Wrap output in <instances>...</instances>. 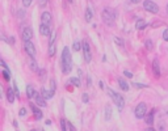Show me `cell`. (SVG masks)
<instances>
[{"mask_svg": "<svg viewBox=\"0 0 168 131\" xmlns=\"http://www.w3.org/2000/svg\"><path fill=\"white\" fill-rule=\"evenodd\" d=\"M72 71V59H71V54H70V49L64 47L63 52H62V72L64 75L70 73Z\"/></svg>", "mask_w": 168, "mask_h": 131, "instance_id": "6da1fadb", "label": "cell"}, {"mask_svg": "<svg viewBox=\"0 0 168 131\" xmlns=\"http://www.w3.org/2000/svg\"><path fill=\"white\" fill-rule=\"evenodd\" d=\"M101 16H103V21L105 24H108L109 26H112V25H114V20H116V12L112 8H105L104 10H103V13H101Z\"/></svg>", "mask_w": 168, "mask_h": 131, "instance_id": "7a4b0ae2", "label": "cell"}, {"mask_svg": "<svg viewBox=\"0 0 168 131\" xmlns=\"http://www.w3.org/2000/svg\"><path fill=\"white\" fill-rule=\"evenodd\" d=\"M108 92H109L110 97L113 98V102L118 106V110H120V112H122V110H124V106H125V98L122 97L120 93L114 92L113 89H108Z\"/></svg>", "mask_w": 168, "mask_h": 131, "instance_id": "3957f363", "label": "cell"}, {"mask_svg": "<svg viewBox=\"0 0 168 131\" xmlns=\"http://www.w3.org/2000/svg\"><path fill=\"white\" fill-rule=\"evenodd\" d=\"M134 114H135V117H137L138 119H142L144 115L147 114V105L144 104V102L138 104L137 107H135V112H134Z\"/></svg>", "mask_w": 168, "mask_h": 131, "instance_id": "277c9868", "label": "cell"}, {"mask_svg": "<svg viewBox=\"0 0 168 131\" xmlns=\"http://www.w3.org/2000/svg\"><path fill=\"white\" fill-rule=\"evenodd\" d=\"M143 8L146 9L147 12H151V13H158L159 12V5L156 3H154L152 0H144Z\"/></svg>", "mask_w": 168, "mask_h": 131, "instance_id": "5b68a950", "label": "cell"}, {"mask_svg": "<svg viewBox=\"0 0 168 131\" xmlns=\"http://www.w3.org/2000/svg\"><path fill=\"white\" fill-rule=\"evenodd\" d=\"M83 52H84V60L87 63H89V62L92 60V54H91V47H89L88 42L83 43Z\"/></svg>", "mask_w": 168, "mask_h": 131, "instance_id": "8992f818", "label": "cell"}, {"mask_svg": "<svg viewBox=\"0 0 168 131\" xmlns=\"http://www.w3.org/2000/svg\"><path fill=\"white\" fill-rule=\"evenodd\" d=\"M25 51L30 58H34L36 57V47L32 42H25Z\"/></svg>", "mask_w": 168, "mask_h": 131, "instance_id": "52a82bcc", "label": "cell"}, {"mask_svg": "<svg viewBox=\"0 0 168 131\" xmlns=\"http://www.w3.org/2000/svg\"><path fill=\"white\" fill-rule=\"evenodd\" d=\"M33 37V30L32 28H25L24 30H22V39H24L25 42H30Z\"/></svg>", "mask_w": 168, "mask_h": 131, "instance_id": "ba28073f", "label": "cell"}, {"mask_svg": "<svg viewBox=\"0 0 168 131\" xmlns=\"http://www.w3.org/2000/svg\"><path fill=\"white\" fill-rule=\"evenodd\" d=\"M30 109H32V112H33V114H34V117H36V119H41L42 118V110H39V109L34 105V104H32L30 102Z\"/></svg>", "mask_w": 168, "mask_h": 131, "instance_id": "9c48e42d", "label": "cell"}, {"mask_svg": "<svg viewBox=\"0 0 168 131\" xmlns=\"http://www.w3.org/2000/svg\"><path fill=\"white\" fill-rule=\"evenodd\" d=\"M152 71H154V75L155 76H160V66H159V60L158 59H154L152 62Z\"/></svg>", "mask_w": 168, "mask_h": 131, "instance_id": "30bf717a", "label": "cell"}, {"mask_svg": "<svg viewBox=\"0 0 168 131\" xmlns=\"http://www.w3.org/2000/svg\"><path fill=\"white\" fill-rule=\"evenodd\" d=\"M39 33H41L42 36H51L50 28H49V25H46V24H41V26H39Z\"/></svg>", "mask_w": 168, "mask_h": 131, "instance_id": "8fae6325", "label": "cell"}, {"mask_svg": "<svg viewBox=\"0 0 168 131\" xmlns=\"http://www.w3.org/2000/svg\"><path fill=\"white\" fill-rule=\"evenodd\" d=\"M41 21H42V24H46L49 25L51 23V15L49 12H43L42 16H41Z\"/></svg>", "mask_w": 168, "mask_h": 131, "instance_id": "7c38bea8", "label": "cell"}, {"mask_svg": "<svg viewBox=\"0 0 168 131\" xmlns=\"http://www.w3.org/2000/svg\"><path fill=\"white\" fill-rule=\"evenodd\" d=\"M15 89L13 88H8L7 89V100L11 102V104H12L13 101H15Z\"/></svg>", "mask_w": 168, "mask_h": 131, "instance_id": "4fadbf2b", "label": "cell"}, {"mask_svg": "<svg viewBox=\"0 0 168 131\" xmlns=\"http://www.w3.org/2000/svg\"><path fill=\"white\" fill-rule=\"evenodd\" d=\"M154 115H155V109H152V110H150L149 114H146V123L147 125H152L154 123Z\"/></svg>", "mask_w": 168, "mask_h": 131, "instance_id": "5bb4252c", "label": "cell"}, {"mask_svg": "<svg viewBox=\"0 0 168 131\" xmlns=\"http://www.w3.org/2000/svg\"><path fill=\"white\" fill-rule=\"evenodd\" d=\"M36 104L41 107H46V101H45V98L39 94H36Z\"/></svg>", "mask_w": 168, "mask_h": 131, "instance_id": "9a60e30c", "label": "cell"}, {"mask_svg": "<svg viewBox=\"0 0 168 131\" xmlns=\"http://www.w3.org/2000/svg\"><path fill=\"white\" fill-rule=\"evenodd\" d=\"M41 94H42V97L45 98V100H49L50 97H53V96L55 94V92H54V91H50V92H47L46 89H42V91H41Z\"/></svg>", "mask_w": 168, "mask_h": 131, "instance_id": "2e32d148", "label": "cell"}, {"mask_svg": "<svg viewBox=\"0 0 168 131\" xmlns=\"http://www.w3.org/2000/svg\"><path fill=\"white\" fill-rule=\"evenodd\" d=\"M104 117H105V121H110V118H112V107H110V105H106V106H105Z\"/></svg>", "mask_w": 168, "mask_h": 131, "instance_id": "e0dca14e", "label": "cell"}, {"mask_svg": "<svg viewBox=\"0 0 168 131\" xmlns=\"http://www.w3.org/2000/svg\"><path fill=\"white\" fill-rule=\"evenodd\" d=\"M26 96H28L29 98H32V97H36L34 88H33L32 85H28V86H26Z\"/></svg>", "mask_w": 168, "mask_h": 131, "instance_id": "ac0fdd59", "label": "cell"}, {"mask_svg": "<svg viewBox=\"0 0 168 131\" xmlns=\"http://www.w3.org/2000/svg\"><path fill=\"white\" fill-rule=\"evenodd\" d=\"M118 84H120V86H121V89L122 91H129V84L124 80V79H118Z\"/></svg>", "mask_w": 168, "mask_h": 131, "instance_id": "d6986e66", "label": "cell"}, {"mask_svg": "<svg viewBox=\"0 0 168 131\" xmlns=\"http://www.w3.org/2000/svg\"><path fill=\"white\" fill-rule=\"evenodd\" d=\"M135 28L138 30H143L144 28H146V21H144V20H138L135 23Z\"/></svg>", "mask_w": 168, "mask_h": 131, "instance_id": "ffe728a7", "label": "cell"}, {"mask_svg": "<svg viewBox=\"0 0 168 131\" xmlns=\"http://www.w3.org/2000/svg\"><path fill=\"white\" fill-rule=\"evenodd\" d=\"M92 16H93V13H92L91 8H87V9H85V21H91V20H92Z\"/></svg>", "mask_w": 168, "mask_h": 131, "instance_id": "44dd1931", "label": "cell"}, {"mask_svg": "<svg viewBox=\"0 0 168 131\" xmlns=\"http://www.w3.org/2000/svg\"><path fill=\"white\" fill-rule=\"evenodd\" d=\"M30 68H32V71H38V66H37V62L34 60V58H30Z\"/></svg>", "mask_w": 168, "mask_h": 131, "instance_id": "7402d4cb", "label": "cell"}, {"mask_svg": "<svg viewBox=\"0 0 168 131\" xmlns=\"http://www.w3.org/2000/svg\"><path fill=\"white\" fill-rule=\"evenodd\" d=\"M144 45H146V47H147L149 50H152V49H154V43H152V41H151V39H147Z\"/></svg>", "mask_w": 168, "mask_h": 131, "instance_id": "603a6c76", "label": "cell"}, {"mask_svg": "<svg viewBox=\"0 0 168 131\" xmlns=\"http://www.w3.org/2000/svg\"><path fill=\"white\" fill-rule=\"evenodd\" d=\"M70 81H71V84H74L75 86H80V81H79V79H77V78H72Z\"/></svg>", "mask_w": 168, "mask_h": 131, "instance_id": "cb8c5ba5", "label": "cell"}, {"mask_svg": "<svg viewBox=\"0 0 168 131\" xmlns=\"http://www.w3.org/2000/svg\"><path fill=\"white\" fill-rule=\"evenodd\" d=\"M3 76H4V79H5L7 81L11 80V75H9V71H8V70H4V71H3Z\"/></svg>", "mask_w": 168, "mask_h": 131, "instance_id": "d4e9b609", "label": "cell"}, {"mask_svg": "<svg viewBox=\"0 0 168 131\" xmlns=\"http://www.w3.org/2000/svg\"><path fill=\"white\" fill-rule=\"evenodd\" d=\"M54 54H55V45H50V47H49V55L53 57Z\"/></svg>", "mask_w": 168, "mask_h": 131, "instance_id": "484cf974", "label": "cell"}, {"mask_svg": "<svg viewBox=\"0 0 168 131\" xmlns=\"http://www.w3.org/2000/svg\"><path fill=\"white\" fill-rule=\"evenodd\" d=\"M72 47H74V50H75V51H79V50H80V43L77 42V41H75V42H74V46H72Z\"/></svg>", "mask_w": 168, "mask_h": 131, "instance_id": "4316f807", "label": "cell"}, {"mask_svg": "<svg viewBox=\"0 0 168 131\" xmlns=\"http://www.w3.org/2000/svg\"><path fill=\"white\" fill-rule=\"evenodd\" d=\"M133 86H134V88H146L147 85H144V84H139V83H133Z\"/></svg>", "mask_w": 168, "mask_h": 131, "instance_id": "83f0119b", "label": "cell"}, {"mask_svg": "<svg viewBox=\"0 0 168 131\" xmlns=\"http://www.w3.org/2000/svg\"><path fill=\"white\" fill-rule=\"evenodd\" d=\"M24 15H25V10L24 9H20L18 12H17V17L18 18H24Z\"/></svg>", "mask_w": 168, "mask_h": 131, "instance_id": "f1b7e54d", "label": "cell"}, {"mask_svg": "<svg viewBox=\"0 0 168 131\" xmlns=\"http://www.w3.org/2000/svg\"><path fill=\"white\" fill-rule=\"evenodd\" d=\"M82 101H83V102H85V104L89 101V97H88V94H87V93H83V96H82Z\"/></svg>", "mask_w": 168, "mask_h": 131, "instance_id": "f546056e", "label": "cell"}, {"mask_svg": "<svg viewBox=\"0 0 168 131\" xmlns=\"http://www.w3.org/2000/svg\"><path fill=\"white\" fill-rule=\"evenodd\" d=\"M54 41H55V33L53 31V34H51V37L49 39V45H54Z\"/></svg>", "mask_w": 168, "mask_h": 131, "instance_id": "4dcf8cb0", "label": "cell"}, {"mask_svg": "<svg viewBox=\"0 0 168 131\" xmlns=\"http://www.w3.org/2000/svg\"><path fill=\"white\" fill-rule=\"evenodd\" d=\"M66 119H61V127H62V131H66Z\"/></svg>", "mask_w": 168, "mask_h": 131, "instance_id": "1f68e13d", "label": "cell"}, {"mask_svg": "<svg viewBox=\"0 0 168 131\" xmlns=\"http://www.w3.org/2000/svg\"><path fill=\"white\" fill-rule=\"evenodd\" d=\"M114 42H116V43H117V45H118V46H120V47H122V46H124V42H122V41H121V39H120V38H117V37H116V38H114Z\"/></svg>", "mask_w": 168, "mask_h": 131, "instance_id": "d6a6232c", "label": "cell"}, {"mask_svg": "<svg viewBox=\"0 0 168 131\" xmlns=\"http://www.w3.org/2000/svg\"><path fill=\"white\" fill-rule=\"evenodd\" d=\"M50 86H51V91H54V92H55V88H57V84H55V80H54V79L50 81Z\"/></svg>", "mask_w": 168, "mask_h": 131, "instance_id": "836d02e7", "label": "cell"}, {"mask_svg": "<svg viewBox=\"0 0 168 131\" xmlns=\"http://www.w3.org/2000/svg\"><path fill=\"white\" fill-rule=\"evenodd\" d=\"M163 38H164V41L168 42V29H165V30L163 31Z\"/></svg>", "mask_w": 168, "mask_h": 131, "instance_id": "e575fe53", "label": "cell"}, {"mask_svg": "<svg viewBox=\"0 0 168 131\" xmlns=\"http://www.w3.org/2000/svg\"><path fill=\"white\" fill-rule=\"evenodd\" d=\"M32 2H33V0H22V4H24L25 7H29L32 4Z\"/></svg>", "mask_w": 168, "mask_h": 131, "instance_id": "d590c367", "label": "cell"}, {"mask_svg": "<svg viewBox=\"0 0 168 131\" xmlns=\"http://www.w3.org/2000/svg\"><path fill=\"white\" fill-rule=\"evenodd\" d=\"M38 3H39V5H41V7H46V4H47V0H39Z\"/></svg>", "mask_w": 168, "mask_h": 131, "instance_id": "8d00e7d4", "label": "cell"}, {"mask_svg": "<svg viewBox=\"0 0 168 131\" xmlns=\"http://www.w3.org/2000/svg\"><path fill=\"white\" fill-rule=\"evenodd\" d=\"M124 75L126 76V78H133V73L129 72V71H124Z\"/></svg>", "mask_w": 168, "mask_h": 131, "instance_id": "74e56055", "label": "cell"}, {"mask_svg": "<svg viewBox=\"0 0 168 131\" xmlns=\"http://www.w3.org/2000/svg\"><path fill=\"white\" fill-rule=\"evenodd\" d=\"M68 130H70V131H76V128L74 127L72 123H68Z\"/></svg>", "mask_w": 168, "mask_h": 131, "instance_id": "f35d334b", "label": "cell"}, {"mask_svg": "<svg viewBox=\"0 0 168 131\" xmlns=\"http://www.w3.org/2000/svg\"><path fill=\"white\" fill-rule=\"evenodd\" d=\"M25 113H26V110H25V109H21V110L18 112V114H20V115H25Z\"/></svg>", "mask_w": 168, "mask_h": 131, "instance_id": "ab89813d", "label": "cell"}, {"mask_svg": "<svg viewBox=\"0 0 168 131\" xmlns=\"http://www.w3.org/2000/svg\"><path fill=\"white\" fill-rule=\"evenodd\" d=\"M141 2V0H131V3H134V4H138Z\"/></svg>", "mask_w": 168, "mask_h": 131, "instance_id": "60d3db41", "label": "cell"}, {"mask_svg": "<svg viewBox=\"0 0 168 131\" xmlns=\"http://www.w3.org/2000/svg\"><path fill=\"white\" fill-rule=\"evenodd\" d=\"M146 131H155V130H154V128H152V127H150V128H147V130H146Z\"/></svg>", "mask_w": 168, "mask_h": 131, "instance_id": "b9f144b4", "label": "cell"}, {"mask_svg": "<svg viewBox=\"0 0 168 131\" xmlns=\"http://www.w3.org/2000/svg\"><path fill=\"white\" fill-rule=\"evenodd\" d=\"M167 12H168V4H167Z\"/></svg>", "mask_w": 168, "mask_h": 131, "instance_id": "7bdbcfd3", "label": "cell"}, {"mask_svg": "<svg viewBox=\"0 0 168 131\" xmlns=\"http://www.w3.org/2000/svg\"><path fill=\"white\" fill-rule=\"evenodd\" d=\"M68 2H70V3H72V0H68Z\"/></svg>", "mask_w": 168, "mask_h": 131, "instance_id": "ee69618b", "label": "cell"}, {"mask_svg": "<svg viewBox=\"0 0 168 131\" xmlns=\"http://www.w3.org/2000/svg\"><path fill=\"white\" fill-rule=\"evenodd\" d=\"M30 131H36V130H30Z\"/></svg>", "mask_w": 168, "mask_h": 131, "instance_id": "f6af8a7d", "label": "cell"}]
</instances>
